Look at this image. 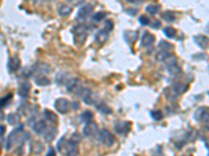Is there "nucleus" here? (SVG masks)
<instances>
[{
	"instance_id": "nucleus-1",
	"label": "nucleus",
	"mask_w": 209,
	"mask_h": 156,
	"mask_svg": "<svg viewBox=\"0 0 209 156\" xmlns=\"http://www.w3.org/2000/svg\"><path fill=\"white\" fill-rule=\"evenodd\" d=\"M57 148H58V151L62 154H66V155H77L78 154L77 144L72 142L71 139L68 142L64 138H62L60 141L58 142Z\"/></svg>"
},
{
	"instance_id": "nucleus-2",
	"label": "nucleus",
	"mask_w": 209,
	"mask_h": 156,
	"mask_svg": "<svg viewBox=\"0 0 209 156\" xmlns=\"http://www.w3.org/2000/svg\"><path fill=\"white\" fill-rule=\"evenodd\" d=\"M73 34V41L74 44L77 45V46H82L87 40L88 37V28L86 27V25L84 24H80L74 26L71 30Z\"/></svg>"
},
{
	"instance_id": "nucleus-3",
	"label": "nucleus",
	"mask_w": 209,
	"mask_h": 156,
	"mask_svg": "<svg viewBox=\"0 0 209 156\" xmlns=\"http://www.w3.org/2000/svg\"><path fill=\"white\" fill-rule=\"evenodd\" d=\"M66 87L68 93L74 94V95H76L78 97L81 96V94L84 90L83 86L81 84V81L77 78H71V79L68 80L66 83Z\"/></svg>"
},
{
	"instance_id": "nucleus-4",
	"label": "nucleus",
	"mask_w": 209,
	"mask_h": 156,
	"mask_svg": "<svg viewBox=\"0 0 209 156\" xmlns=\"http://www.w3.org/2000/svg\"><path fill=\"white\" fill-rule=\"evenodd\" d=\"M97 138H99L100 143H102L103 145L107 146V147H111V146L115 143V138H114L112 133L110 131H108L107 129L99 130V133Z\"/></svg>"
},
{
	"instance_id": "nucleus-5",
	"label": "nucleus",
	"mask_w": 209,
	"mask_h": 156,
	"mask_svg": "<svg viewBox=\"0 0 209 156\" xmlns=\"http://www.w3.org/2000/svg\"><path fill=\"white\" fill-rule=\"evenodd\" d=\"M84 135L87 136V138H96L99 136V126H97L96 123H94L92 121L88 122L86 126L84 127Z\"/></svg>"
},
{
	"instance_id": "nucleus-6",
	"label": "nucleus",
	"mask_w": 209,
	"mask_h": 156,
	"mask_svg": "<svg viewBox=\"0 0 209 156\" xmlns=\"http://www.w3.org/2000/svg\"><path fill=\"white\" fill-rule=\"evenodd\" d=\"M54 107L60 113H66L70 110V102L67 99L60 98L57 99L54 102Z\"/></svg>"
},
{
	"instance_id": "nucleus-7",
	"label": "nucleus",
	"mask_w": 209,
	"mask_h": 156,
	"mask_svg": "<svg viewBox=\"0 0 209 156\" xmlns=\"http://www.w3.org/2000/svg\"><path fill=\"white\" fill-rule=\"evenodd\" d=\"M92 13H93L92 5H90V4L83 5L80 9H78L76 18L80 19V20H82V21H84V20H86L87 18H89Z\"/></svg>"
},
{
	"instance_id": "nucleus-8",
	"label": "nucleus",
	"mask_w": 209,
	"mask_h": 156,
	"mask_svg": "<svg viewBox=\"0 0 209 156\" xmlns=\"http://www.w3.org/2000/svg\"><path fill=\"white\" fill-rule=\"evenodd\" d=\"M115 130L117 133H119V134L121 135H126L127 133L130 131V128H131V123L130 122H127V121H121V122H116L115 123Z\"/></svg>"
},
{
	"instance_id": "nucleus-9",
	"label": "nucleus",
	"mask_w": 209,
	"mask_h": 156,
	"mask_svg": "<svg viewBox=\"0 0 209 156\" xmlns=\"http://www.w3.org/2000/svg\"><path fill=\"white\" fill-rule=\"evenodd\" d=\"M49 71H50V68L46 64H38V65H36V67L34 69H31L32 75H34V74L43 75L45 73H49Z\"/></svg>"
},
{
	"instance_id": "nucleus-10",
	"label": "nucleus",
	"mask_w": 209,
	"mask_h": 156,
	"mask_svg": "<svg viewBox=\"0 0 209 156\" xmlns=\"http://www.w3.org/2000/svg\"><path fill=\"white\" fill-rule=\"evenodd\" d=\"M155 42V35H153L151 32H144L141 38V45L143 47L152 46Z\"/></svg>"
},
{
	"instance_id": "nucleus-11",
	"label": "nucleus",
	"mask_w": 209,
	"mask_h": 156,
	"mask_svg": "<svg viewBox=\"0 0 209 156\" xmlns=\"http://www.w3.org/2000/svg\"><path fill=\"white\" fill-rule=\"evenodd\" d=\"M31 126H32V129L35 130V132L38 133V134H42V133H44V131L47 128L46 123H45V121H43V120H39V121L35 122Z\"/></svg>"
},
{
	"instance_id": "nucleus-12",
	"label": "nucleus",
	"mask_w": 209,
	"mask_h": 156,
	"mask_svg": "<svg viewBox=\"0 0 209 156\" xmlns=\"http://www.w3.org/2000/svg\"><path fill=\"white\" fill-rule=\"evenodd\" d=\"M195 119L198 121H207L209 119V109L208 108H200L195 112Z\"/></svg>"
},
{
	"instance_id": "nucleus-13",
	"label": "nucleus",
	"mask_w": 209,
	"mask_h": 156,
	"mask_svg": "<svg viewBox=\"0 0 209 156\" xmlns=\"http://www.w3.org/2000/svg\"><path fill=\"white\" fill-rule=\"evenodd\" d=\"M55 135H57V129L54 127H47L46 130L44 131V138L48 143L54 141Z\"/></svg>"
},
{
	"instance_id": "nucleus-14",
	"label": "nucleus",
	"mask_w": 209,
	"mask_h": 156,
	"mask_svg": "<svg viewBox=\"0 0 209 156\" xmlns=\"http://www.w3.org/2000/svg\"><path fill=\"white\" fill-rule=\"evenodd\" d=\"M71 12H72V8L69 5L60 4L58 8V13L61 17H68V16L71 14Z\"/></svg>"
},
{
	"instance_id": "nucleus-15",
	"label": "nucleus",
	"mask_w": 209,
	"mask_h": 156,
	"mask_svg": "<svg viewBox=\"0 0 209 156\" xmlns=\"http://www.w3.org/2000/svg\"><path fill=\"white\" fill-rule=\"evenodd\" d=\"M172 57V53L171 51H167V50H162L160 49V51L155 55V58L157 60H160V61H166L167 60Z\"/></svg>"
},
{
	"instance_id": "nucleus-16",
	"label": "nucleus",
	"mask_w": 209,
	"mask_h": 156,
	"mask_svg": "<svg viewBox=\"0 0 209 156\" xmlns=\"http://www.w3.org/2000/svg\"><path fill=\"white\" fill-rule=\"evenodd\" d=\"M123 37H125L126 41L130 44H133L137 39H138V32L137 31H133V30H127L123 34Z\"/></svg>"
},
{
	"instance_id": "nucleus-17",
	"label": "nucleus",
	"mask_w": 209,
	"mask_h": 156,
	"mask_svg": "<svg viewBox=\"0 0 209 156\" xmlns=\"http://www.w3.org/2000/svg\"><path fill=\"white\" fill-rule=\"evenodd\" d=\"M167 71L172 75H177V74L181 72V68L177 65L176 60H174V61H172V63L167 64Z\"/></svg>"
},
{
	"instance_id": "nucleus-18",
	"label": "nucleus",
	"mask_w": 209,
	"mask_h": 156,
	"mask_svg": "<svg viewBox=\"0 0 209 156\" xmlns=\"http://www.w3.org/2000/svg\"><path fill=\"white\" fill-rule=\"evenodd\" d=\"M29 91H31V84L28 82H23L19 87V95H20L22 98H26L29 94Z\"/></svg>"
},
{
	"instance_id": "nucleus-19",
	"label": "nucleus",
	"mask_w": 209,
	"mask_h": 156,
	"mask_svg": "<svg viewBox=\"0 0 209 156\" xmlns=\"http://www.w3.org/2000/svg\"><path fill=\"white\" fill-rule=\"evenodd\" d=\"M195 42L197 43V45L199 47H201L202 49H205L207 46H208V39L206 37H204V35H198V37L195 38Z\"/></svg>"
},
{
	"instance_id": "nucleus-20",
	"label": "nucleus",
	"mask_w": 209,
	"mask_h": 156,
	"mask_svg": "<svg viewBox=\"0 0 209 156\" xmlns=\"http://www.w3.org/2000/svg\"><path fill=\"white\" fill-rule=\"evenodd\" d=\"M108 34H109V32H108L106 29L99 30V31L95 34V41H96L99 44L104 43V42L107 41V39H108Z\"/></svg>"
},
{
	"instance_id": "nucleus-21",
	"label": "nucleus",
	"mask_w": 209,
	"mask_h": 156,
	"mask_svg": "<svg viewBox=\"0 0 209 156\" xmlns=\"http://www.w3.org/2000/svg\"><path fill=\"white\" fill-rule=\"evenodd\" d=\"M44 117L46 119V121L50 122V123H57L58 122V116L55 115L54 112H52L49 109H45L44 110Z\"/></svg>"
},
{
	"instance_id": "nucleus-22",
	"label": "nucleus",
	"mask_w": 209,
	"mask_h": 156,
	"mask_svg": "<svg viewBox=\"0 0 209 156\" xmlns=\"http://www.w3.org/2000/svg\"><path fill=\"white\" fill-rule=\"evenodd\" d=\"M20 68V60L17 57H13L8 61V69L9 71H17Z\"/></svg>"
},
{
	"instance_id": "nucleus-23",
	"label": "nucleus",
	"mask_w": 209,
	"mask_h": 156,
	"mask_svg": "<svg viewBox=\"0 0 209 156\" xmlns=\"http://www.w3.org/2000/svg\"><path fill=\"white\" fill-rule=\"evenodd\" d=\"M36 84H38V86H46L50 84V80L48 79L46 76L39 75L36 78Z\"/></svg>"
},
{
	"instance_id": "nucleus-24",
	"label": "nucleus",
	"mask_w": 209,
	"mask_h": 156,
	"mask_svg": "<svg viewBox=\"0 0 209 156\" xmlns=\"http://www.w3.org/2000/svg\"><path fill=\"white\" fill-rule=\"evenodd\" d=\"M20 121V116L18 113H9L8 116V122L12 125H16Z\"/></svg>"
},
{
	"instance_id": "nucleus-25",
	"label": "nucleus",
	"mask_w": 209,
	"mask_h": 156,
	"mask_svg": "<svg viewBox=\"0 0 209 156\" xmlns=\"http://www.w3.org/2000/svg\"><path fill=\"white\" fill-rule=\"evenodd\" d=\"M67 77H68V75L66 73H64V72H61V73H59L58 75H57V82L59 83V84H66L67 83Z\"/></svg>"
},
{
	"instance_id": "nucleus-26",
	"label": "nucleus",
	"mask_w": 209,
	"mask_h": 156,
	"mask_svg": "<svg viewBox=\"0 0 209 156\" xmlns=\"http://www.w3.org/2000/svg\"><path fill=\"white\" fill-rule=\"evenodd\" d=\"M92 119H93V113L91 112H84L81 115V120L83 122H85V123H88V122H90V121H92Z\"/></svg>"
},
{
	"instance_id": "nucleus-27",
	"label": "nucleus",
	"mask_w": 209,
	"mask_h": 156,
	"mask_svg": "<svg viewBox=\"0 0 209 156\" xmlns=\"http://www.w3.org/2000/svg\"><path fill=\"white\" fill-rule=\"evenodd\" d=\"M95 106L97 107V109L99 110H100L102 112H104V113H110L111 112V108L108 105H106V104H104V103H95Z\"/></svg>"
},
{
	"instance_id": "nucleus-28",
	"label": "nucleus",
	"mask_w": 209,
	"mask_h": 156,
	"mask_svg": "<svg viewBox=\"0 0 209 156\" xmlns=\"http://www.w3.org/2000/svg\"><path fill=\"white\" fill-rule=\"evenodd\" d=\"M145 11L149 13V14H151V15H155V14H157L159 11H160V6L159 5H157V4H152V5H149V6H146V8H145Z\"/></svg>"
},
{
	"instance_id": "nucleus-29",
	"label": "nucleus",
	"mask_w": 209,
	"mask_h": 156,
	"mask_svg": "<svg viewBox=\"0 0 209 156\" xmlns=\"http://www.w3.org/2000/svg\"><path fill=\"white\" fill-rule=\"evenodd\" d=\"M186 87H187L186 86H183L181 83H177V84H175V86H172V91H174L177 95H180V94H182L183 92H185Z\"/></svg>"
},
{
	"instance_id": "nucleus-30",
	"label": "nucleus",
	"mask_w": 209,
	"mask_h": 156,
	"mask_svg": "<svg viewBox=\"0 0 209 156\" xmlns=\"http://www.w3.org/2000/svg\"><path fill=\"white\" fill-rule=\"evenodd\" d=\"M104 18H106V13H103V12H99V13H96L95 15L93 16V21L96 22V23H99V22H102L103 20H104Z\"/></svg>"
},
{
	"instance_id": "nucleus-31",
	"label": "nucleus",
	"mask_w": 209,
	"mask_h": 156,
	"mask_svg": "<svg viewBox=\"0 0 209 156\" xmlns=\"http://www.w3.org/2000/svg\"><path fill=\"white\" fill-rule=\"evenodd\" d=\"M163 32L167 38H175L176 37V30L172 27H165L163 29Z\"/></svg>"
},
{
	"instance_id": "nucleus-32",
	"label": "nucleus",
	"mask_w": 209,
	"mask_h": 156,
	"mask_svg": "<svg viewBox=\"0 0 209 156\" xmlns=\"http://www.w3.org/2000/svg\"><path fill=\"white\" fill-rule=\"evenodd\" d=\"M159 48L162 50H167V51H171L172 49V45L169 44L168 42L166 41H161L159 43Z\"/></svg>"
},
{
	"instance_id": "nucleus-33",
	"label": "nucleus",
	"mask_w": 209,
	"mask_h": 156,
	"mask_svg": "<svg viewBox=\"0 0 209 156\" xmlns=\"http://www.w3.org/2000/svg\"><path fill=\"white\" fill-rule=\"evenodd\" d=\"M11 99H12V94H8V96H5V97H3V98L0 99V109H2L6 104L11 101Z\"/></svg>"
},
{
	"instance_id": "nucleus-34",
	"label": "nucleus",
	"mask_w": 209,
	"mask_h": 156,
	"mask_svg": "<svg viewBox=\"0 0 209 156\" xmlns=\"http://www.w3.org/2000/svg\"><path fill=\"white\" fill-rule=\"evenodd\" d=\"M151 116L153 119L156 120V121H160V120H162V118H163V113L161 110H154V112H151Z\"/></svg>"
},
{
	"instance_id": "nucleus-35",
	"label": "nucleus",
	"mask_w": 209,
	"mask_h": 156,
	"mask_svg": "<svg viewBox=\"0 0 209 156\" xmlns=\"http://www.w3.org/2000/svg\"><path fill=\"white\" fill-rule=\"evenodd\" d=\"M162 18L164 19L165 21L172 22V21L175 20V15L172 14V13H171V12H166V13H164V14L162 15Z\"/></svg>"
},
{
	"instance_id": "nucleus-36",
	"label": "nucleus",
	"mask_w": 209,
	"mask_h": 156,
	"mask_svg": "<svg viewBox=\"0 0 209 156\" xmlns=\"http://www.w3.org/2000/svg\"><path fill=\"white\" fill-rule=\"evenodd\" d=\"M139 22H140V24H141V25H149L150 20H149V18L146 17V16H140V17H139Z\"/></svg>"
},
{
	"instance_id": "nucleus-37",
	"label": "nucleus",
	"mask_w": 209,
	"mask_h": 156,
	"mask_svg": "<svg viewBox=\"0 0 209 156\" xmlns=\"http://www.w3.org/2000/svg\"><path fill=\"white\" fill-rule=\"evenodd\" d=\"M104 29H106L108 32H110L111 30H113V22L112 21H107L106 24H104Z\"/></svg>"
},
{
	"instance_id": "nucleus-38",
	"label": "nucleus",
	"mask_w": 209,
	"mask_h": 156,
	"mask_svg": "<svg viewBox=\"0 0 209 156\" xmlns=\"http://www.w3.org/2000/svg\"><path fill=\"white\" fill-rule=\"evenodd\" d=\"M81 138H81V135L78 134V133H73L72 136H71V141L76 143V144H78V143L81 142Z\"/></svg>"
},
{
	"instance_id": "nucleus-39",
	"label": "nucleus",
	"mask_w": 209,
	"mask_h": 156,
	"mask_svg": "<svg viewBox=\"0 0 209 156\" xmlns=\"http://www.w3.org/2000/svg\"><path fill=\"white\" fill-rule=\"evenodd\" d=\"M153 28H155V29H157V28H159L160 26H161V23H160V22L158 21V20H155L154 21V23H153Z\"/></svg>"
},
{
	"instance_id": "nucleus-40",
	"label": "nucleus",
	"mask_w": 209,
	"mask_h": 156,
	"mask_svg": "<svg viewBox=\"0 0 209 156\" xmlns=\"http://www.w3.org/2000/svg\"><path fill=\"white\" fill-rule=\"evenodd\" d=\"M55 154V152H54V150L52 148H50L49 149V151H48V153H47V155H54Z\"/></svg>"
},
{
	"instance_id": "nucleus-41",
	"label": "nucleus",
	"mask_w": 209,
	"mask_h": 156,
	"mask_svg": "<svg viewBox=\"0 0 209 156\" xmlns=\"http://www.w3.org/2000/svg\"><path fill=\"white\" fill-rule=\"evenodd\" d=\"M127 1L132 2V3H136V2H141V1H143V0H127Z\"/></svg>"
},
{
	"instance_id": "nucleus-42",
	"label": "nucleus",
	"mask_w": 209,
	"mask_h": 156,
	"mask_svg": "<svg viewBox=\"0 0 209 156\" xmlns=\"http://www.w3.org/2000/svg\"><path fill=\"white\" fill-rule=\"evenodd\" d=\"M67 1H70V2H71V1H74V0H67Z\"/></svg>"
},
{
	"instance_id": "nucleus-43",
	"label": "nucleus",
	"mask_w": 209,
	"mask_h": 156,
	"mask_svg": "<svg viewBox=\"0 0 209 156\" xmlns=\"http://www.w3.org/2000/svg\"><path fill=\"white\" fill-rule=\"evenodd\" d=\"M48 1H54V0H48Z\"/></svg>"
}]
</instances>
